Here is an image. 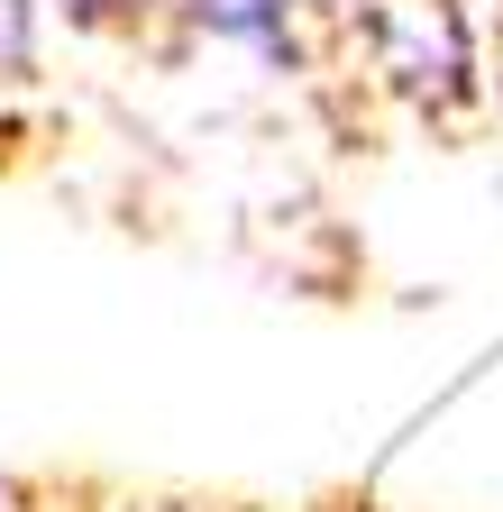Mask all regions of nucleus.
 <instances>
[{"instance_id": "1", "label": "nucleus", "mask_w": 503, "mask_h": 512, "mask_svg": "<svg viewBox=\"0 0 503 512\" xmlns=\"http://www.w3.org/2000/svg\"><path fill=\"white\" fill-rule=\"evenodd\" d=\"M28 64V0H0V74Z\"/></svg>"}, {"instance_id": "2", "label": "nucleus", "mask_w": 503, "mask_h": 512, "mask_svg": "<svg viewBox=\"0 0 503 512\" xmlns=\"http://www.w3.org/2000/svg\"><path fill=\"white\" fill-rule=\"evenodd\" d=\"M83 19H119V10H138V0H74Z\"/></svg>"}]
</instances>
